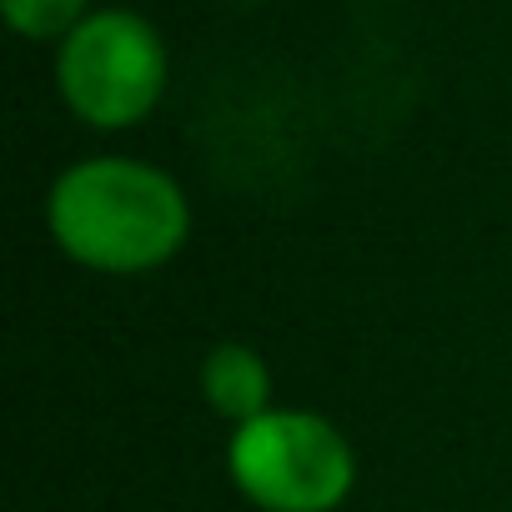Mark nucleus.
<instances>
[{"label":"nucleus","instance_id":"1","mask_svg":"<svg viewBox=\"0 0 512 512\" xmlns=\"http://www.w3.org/2000/svg\"><path fill=\"white\" fill-rule=\"evenodd\" d=\"M46 216L71 262L106 277L156 272L191 231L186 191L161 166L131 156H91L66 166L51 186Z\"/></svg>","mask_w":512,"mask_h":512},{"label":"nucleus","instance_id":"2","mask_svg":"<svg viewBox=\"0 0 512 512\" xmlns=\"http://www.w3.org/2000/svg\"><path fill=\"white\" fill-rule=\"evenodd\" d=\"M231 482L262 512H332L357 482L352 442L317 412L272 407L231 432Z\"/></svg>","mask_w":512,"mask_h":512},{"label":"nucleus","instance_id":"3","mask_svg":"<svg viewBox=\"0 0 512 512\" xmlns=\"http://www.w3.org/2000/svg\"><path fill=\"white\" fill-rule=\"evenodd\" d=\"M56 86L76 121L126 131L146 121L166 91V46L136 11H91L56 51Z\"/></svg>","mask_w":512,"mask_h":512},{"label":"nucleus","instance_id":"4","mask_svg":"<svg viewBox=\"0 0 512 512\" xmlns=\"http://www.w3.org/2000/svg\"><path fill=\"white\" fill-rule=\"evenodd\" d=\"M201 397L211 402L216 417H226L236 427L272 412V372H267L262 352H251L246 342L211 347L201 362Z\"/></svg>","mask_w":512,"mask_h":512},{"label":"nucleus","instance_id":"5","mask_svg":"<svg viewBox=\"0 0 512 512\" xmlns=\"http://www.w3.org/2000/svg\"><path fill=\"white\" fill-rule=\"evenodd\" d=\"M6 26L26 41H66L91 11L86 0H0Z\"/></svg>","mask_w":512,"mask_h":512}]
</instances>
